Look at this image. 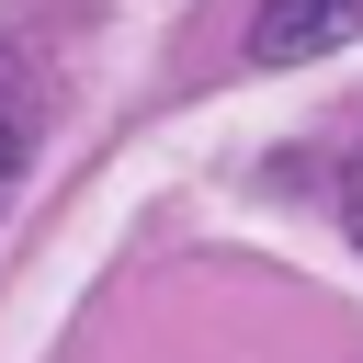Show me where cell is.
Wrapping results in <instances>:
<instances>
[{"instance_id": "obj_1", "label": "cell", "mask_w": 363, "mask_h": 363, "mask_svg": "<svg viewBox=\"0 0 363 363\" xmlns=\"http://www.w3.org/2000/svg\"><path fill=\"white\" fill-rule=\"evenodd\" d=\"M363 34V0H261V23H250V57L261 68H295V57H318V45H352Z\"/></svg>"}, {"instance_id": "obj_2", "label": "cell", "mask_w": 363, "mask_h": 363, "mask_svg": "<svg viewBox=\"0 0 363 363\" xmlns=\"http://www.w3.org/2000/svg\"><path fill=\"white\" fill-rule=\"evenodd\" d=\"M23 159H34V68H23V45H0V204L23 182Z\"/></svg>"}, {"instance_id": "obj_3", "label": "cell", "mask_w": 363, "mask_h": 363, "mask_svg": "<svg viewBox=\"0 0 363 363\" xmlns=\"http://www.w3.org/2000/svg\"><path fill=\"white\" fill-rule=\"evenodd\" d=\"M340 227H352V250H363V147H352V170H340Z\"/></svg>"}]
</instances>
